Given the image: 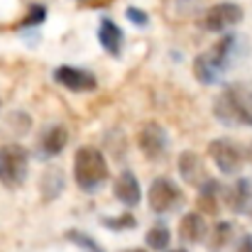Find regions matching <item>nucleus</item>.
<instances>
[{"label":"nucleus","instance_id":"26","mask_svg":"<svg viewBox=\"0 0 252 252\" xmlns=\"http://www.w3.org/2000/svg\"><path fill=\"white\" fill-rule=\"evenodd\" d=\"M248 159H250V162H252V145H250V147H248Z\"/></svg>","mask_w":252,"mask_h":252},{"label":"nucleus","instance_id":"22","mask_svg":"<svg viewBox=\"0 0 252 252\" xmlns=\"http://www.w3.org/2000/svg\"><path fill=\"white\" fill-rule=\"evenodd\" d=\"M125 17H127L130 22H135L137 27H145V25L150 22L147 12H145V10H140V7H127V10H125Z\"/></svg>","mask_w":252,"mask_h":252},{"label":"nucleus","instance_id":"23","mask_svg":"<svg viewBox=\"0 0 252 252\" xmlns=\"http://www.w3.org/2000/svg\"><path fill=\"white\" fill-rule=\"evenodd\" d=\"M238 252H252V238H243V243H240Z\"/></svg>","mask_w":252,"mask_h":252},{"label":"nucleus","instance_id":"27","mask_svg":"<svg viewBox=\"0 0 252 252\" xmlns=\"http://www.w3.org/2000/svg\"><path fill=\"white\" fill-rule=\"evenodd\" d=\"M167 252H189V250H181V248H176V250H167Z\"/></svg>","mask_w":252,"mask_h":252},{"label":"nucleus","instance_id":"2","mask_svg":"<svg viewBox=\"0 0 252 252\" xmlns=\"http://www.w3.org/2000/svg\"><path fill=\"white\" fill-rule=\"evenodd\" d=\"M235 47H238V37H235V34H225V37L218 39L211 49L201 52V54L193 59V76L198 79V84H203V86L218 84V81L225 76L228 66L233 64Z\"/></svg>","mask_w":252,"mask_h":252},{"label":"nucleus","instance_id":"18","mask_svg":"<svg viewBox=\"0 0 252 252\" xmlns=\"http://www.w3.org/2000/svg\"><path fill=\"white\" fill-rule=\"evenodd\" d=\"M66 238L74 243V245H79L81 250H86V252H105L91 235H86V233H81V230H69L66 233Z\"/></svg>","mask_w":252,"mask_h":252},{"label":"nucleus","instance_id":"10","mask_svg":"<svg viewBox=\"0 0 252 252\" xmlns=\"http://www.w3.org/2000/svg\"><path fill=\"white\" fill-rule=\"evenodd\" d=\"M179 174H181V179L186 181V184H191V186H196V189H201L211 176H208V171H206V162L193 152V150H184L181 155H179Z\"/></svg>","mask_w":252,"mask_h":252},{"label":"nucleus","instance_id":"12","mask_svg":"<svg viewBox=\"0 0 252 252\" xmlns=\"http://www.w3.org/2000/svg\"><path fill=\"white\" fill-rule=\"evenodd\" d=\"M223 198L233 213H245L252 198V184L248 179H238L230 186H223Z\"/></svg>","mask_w":252,"mask_h":252},{"label":"nucleus","instance_id":"7","mask_svg":"<svg viewBox=\"0 0 252 252\" xmlns=\"http://www.w3.org/2000/svg\"><path fill=\"white\" fill-rule=\"evenodd\" d=\"M243 17H245V12L238 2H216L213 7H208V12L203 17V27L208 32H228L235 25H240Z\"/></svg>","mask_w":252,"mask_h":252},{"label":"nucleus","instance_id":"25","mask_svg":"<svg viewBox=\"0 0 252 252\" xmlns=\"http://www.w3.org/2000/svg\"><path fill=\"white\" fill-rule=\"evenodd\" d=\"M245 213H248V216L252 218V198H250V203H248V211H245Z\"/></svg>","mask_w":252,"mask_h":252},{"label":"nucleus","instance_id":"19","mask_svg":"<svg viewBox=\"0 0 252 252\" xmlns=\"http://www.w3.org/2000/svg\"><path fill=\"white\" fill-rule=\"evenodd\" d=\"M230 235H233L230 223H216V225L211 228V238H213V245H216V248H223V245L230 240Z\"/></svg>","mask_w":252,"mask_h":252},{"label":"nucleus","instance_id":"24","mask_svg":"<svg viewBox=\"0 0 252 252\" xmlns=\"http://www.w3.org/2000/svg\"><path fill=\"white\" fill-rule=\"evenodd\" d=\"M123 252H147V250H142V248H130V250H123Z\"/></svg>","mask_w":252,"mask_h":252},{"label":"nucleus","instance_id":"20","mask_svg":"<svg viewBox=\"0 0 252 252\" xmlns=\"http://www.w3.org/2000/svg\"><path fill=\"white\" fill-rule=\"evenodd\" d=\"M105 228H110V230H130V228H135L137 225V220L132 218V216H118V218H103L100 220Z\"/></svg>","mask_w":252,"mask_h":252},{"label":"nucleus","instance_id":"5","mask_svg":"<svg viewBox=\"0 0 252 252\" xmlns=\"http://www.w3.org/2000/svg\"><path fill=\"white\" fill-rule=\"evenodd\" d=\"M208 157L213 159V164L218 167L220 174L225 176H235L240 174V169L245 167V152L238 142L228 140V137H218L208 145Z\"/></svg>","mask_w":252,"mask_h":252},{"label":"nucleus","instance_id":"1","mask_svg":"<svg viewBox=\"0 0 252 252\" xmlns=\"http://www.w3.org/2000/svg\"><path fill=\"white\" fill-rule=\"evenodd\" d=\"M213 115L230 127H252V86L245 81L228 84L213 103Z\"/></svg>","mask_w":252,"mask_h":252},{"label":"nucleus","instance_id":"4","mask_svg":"<svg viewBox=\"0 0 252 252\" xmlns=\"http://www.w3.org/2000/svg\"><path fill=\"white\" fill-rule=\"evenodd\" d=\"M30 171V152L22 145H2L0 147V184L7 189H17L25 184Z\"/></svg>","mask_w":252,"mask_h":252},{"label":"nucleus","instance_id":"3","mask_svg":"<svg viewBox=\"0 0 252 252\" xmlns=\"http://www.w3.org/2000/svg\"><path fill=\"white\" fill-rule=\"evenodd\" d=\"M110 179V169L108 159L103 157V152L98 147L84 145L76 150L74 155V181L84 193H95L105 186V181Z\"/></svg>","mask_w":252,"mask_h":252},{"label":"nucleus","instance_id":"6","mask_svg":"<svg viewBox=\"0 0 252 252\" xmlns=\"http://www.w3.org/2000/svg\"><path fill=\"white\" fill-rule=\"evenodd\" d=\"M147 203H150V208H152L155 213L164 216V213H171V211L181 208V203H184V193H181V189H179L171 179L159 176V179H155V181L150 184Z\"/></svg>","mask_w":252,"mask_h":252},{"label":"nucleus","instance_id":"15","mask_svg":"<svg viewBox=\"0 0 252 252\" xmlns=\"http://www.w3.org/2000/svg\"><path fill=\"white\" fill-rule=\"evenodd\" d=\"M69 142V132L62 125H52L44 130V135L39 137V150L44 157H57Z\"/></svg>","mask_w":252,"mask_h":252},{"label":"nucleus","instance_id":"21","mask_svg":"<svg viewBox=\"0 0 252 252\" xmlns=\"http://www.w3.org/2000/svg\"><path fill=\"white\" fill-rule=\"evenodd\" d=\"M44 17H47L44 5H32V7H30V12H27V17H25L20 25H22V27H34V25H42V22H44Z\"/></svg>","mask_w":252,"mask_h":252},{"label":"nucleus","instance_id":"16","mask_svg":"<svg viewBox=\"0 0 252 252\" xmlns=\"http://www.w3.org/2000/svg\"><path fill=\"white\" fill-rule=\"evenodd\" d=\"M220 193H223V184L216 181V179H208L201 189H198V208H201V216L203 213H218L220 208Z\"/></svg>","mask_w":252,"mask_h":252},{"label":"nucleus","instance_id":"13","mask_svg":"<svg viewBox=\"0 0 252 252\" xmlns=\"http://www.w3.org/2000/svg\"><path fill=\"white\" fill-rule=\"evenodd\" d=\"M98 42H100V47H103L108 54L120 57L123 44H125V34H123V30H120L110 17H103L100 25H98Z\"/></svg>","mask_w":252,"mask_h":252},{"label":"nucleus","instance_id":"8","mask_svg":"<svg viewBox=\"0 0 252 252\" xmlns=\"http://www.w3.org/2000/svg\"><path fill=\"white\" fill-rule=\"evenodd\" d=\"M137 145H140V150H142V155L147 157V159H162L164 155H167L169 150V135L167 130L159 125V123H145V127L140 130V135H137Z\"/></svg>","mask_w":252,"mask_h":252},{"label":"nucleus","instance_id":"11","mask_svg":"<svg viewBox=\"0 0 252 252\" xmlns=\"http://www.w3.org/2000/svg\"><path fill=\"white\" fill-rule=\"evenodd\" d=\"M113 193H115V198H118L123 206L135 208V206L140 203V198H142V189H140L137 176H135L130 169H123V171L115 176V181H113Z\"/></svg>","mask_w":252,"mask_h":252},{"label":"nucleus","instance_id":"14","mask_svg":"<svg viewBox=\"0 0 252 252\" xmlns=\"http://www.w3.org/2000/svg\"><path fill=\"white\" fill-rule=\"evenodd\" d=\"M208 235V223H206V216H201L198 211L193 213H186L181 220H179V238L184 243H201L203 238Z\"/></svg>","mask_w":252,"mask_h":252},{"label":"nucleus","instance_id":"17","mask_svg":"<svg viewBox=\"0 0 252 252\" xmlns=\"http://www.w3.org/2000/svg\"><path fill=\"white\" fill-rule=\"evenodd\" d=\"M145 240H147V248H150V250L167 252L169 243H171V233H169V228L164 223H157V225H152V228L147 230Z\"/></svg>","mask_w":252,"mask_h":252},{"label":"nucleus","instance_id":"9","mask_svg":"<svg viewBox=\"0 0 252 252\" xmlns=\"http://www.w3.org/2000/svg\"><path fill=\"white\" fill-rule=\"evenodd\" d=\"M54 81L59 86H64L66 91L74 93H86V91H95L98 81L91 71L86 69H76V66H59L54 69Z\"/></svg>","mask_w":252,"mask_h":252}]
</instances>
